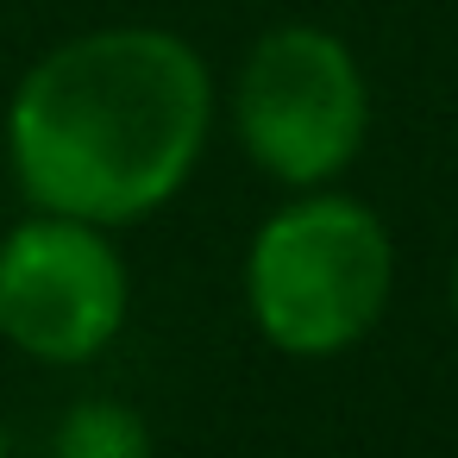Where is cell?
I'll return each mask as SVG.
<instances>
[{
	"label": "cell",
	"instance_id": "cell-1",
	"mask_svg": "<svg viewBox=\"0 0 458 458\" xmlns=\"http://www.w3.org/2000/svg\"><path fill=\"white\" fill-rule=\"evenodd\" d=\"M214 132V76L164 26H95L51 45L7 101V170L38 214L151 220L182 195Z\"/></svg>",
	"mask_w": 458,
	"mask_h": 458
},
{
	"label": "cell",
	"instance_id": "cell-2",
	"mask_svg": "<svg viewBox=\"0 0 458 458\" xmlns=\"http://www.w3.org/2000/svg\"><path fill=\"white\" fill-rule=\"evenodd\" d=\"M395 289V239L358 195L301 189L245 251L251 327L289 358H339L377 333Z\"/></svg>",
	"mask_w": 458,
	"mask_h": 458
},
{
	"label": "cell",
	"instance_id": "cell-3",
	"mask_svg": "<svg viewBox=\"0 0 458 458\" xmlns=\"http://www.w3.org/2000/svg\"><path fill=\"white\" fill-rule=\"evenodd\" d=\"M233 132L283 189L339 182L370 139V82L352 45L320 26L264 32L233 76Z\"/></svg>",
	"mask_w": 458,
	"mask_h": 458
},
{
	"label": "cell",
	"instance_id": "cell-4",
	"mask_svg": "<svg viewBox=\"0 0 458 458\" xmlns=\"http://www.w3.org/2000/svg\"><path fill=\"white\" fill-rule=\"evenodd\" d=\"M132 314V276L107 226L38 214L0 233V339L32 364H95Z\"/></svg>",
	"mask_w": 458,
	"mask_h": 458
},
{
	"label": "cell",
	"instance_id": "cell-5",
	"mask_svg": "<svg viewBox=\"0 0 458 458\" xmlns=\"http://www.w3.org/2000/svg\"><path fill=\"white\" fill-rule=\"evenodd\" d=\"M51 458H151V427L120 395H82L64 408Z\"/></svg>",
	"mask_w": 458,
	"mask_h": 458
},
{
	"label": "cell",
	"instance_id": "cell-6",
	"mask_svg": "<svg viewBox=\"0 0 458 458\" xmlns=\"http://www.w3.org/2000/svg\"><path fill=\"white\" fill-rule=\"evenodd\" d=\"M445 301H452V320H458V251H452V270H445Z\"/></svg>",
	"mask_w": 458,
	"mask_h": 458
},
{
	"label": "cell",
	"instance_id": "cell-7",
	"mask_svg": "<svg viewBox=\"0 0 458 458\" xmlns=\"http://www.w3.org/2000/svg\"><path fill=\"white\" fill-rule=\"evenodd\" d=\"M0 458H13V445H7V414H0Z\"/></svg>",
	"mask_w": 458,
	"mask_h": 458
}]
</instances>
